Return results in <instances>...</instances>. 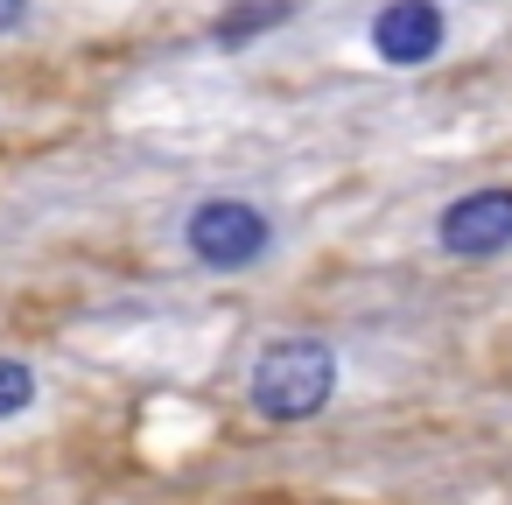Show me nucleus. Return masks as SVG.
<instances>
[{"mask_svg": "<svg viewBox=\"0 0 512 505\" xmlns=\"http://www.w3.org/2000/svg\"><path fill=\"white\" fill-rule=\"evenodd\" d=\"M295 15H302V0H239V8H225V15L211 22V43H218V50H253L260 36L288 29Z\"/></svg>", "mask_w": 512, "mask_h": 505, "instance_id": "obj_5", "label": "nucleus"}, {"mask_svg": "<svg viewBox=\"0 0 512 505\" xmlns=\"http://www.w3.org/2000/svg\"><path fill=\"white\" fill-rule=\"evenodd\" d=\"M36 400H43V372H36L22 351H0V428L22 421Z\"/></svg>", "mask_w": 512, "mask_h": 505, "instance_id": "obj_6", "label": "nucleus"}, {"mask_svg": "<svg viewBox=\"0 0 512 505\" xmlns=\"http://www.w3.org/2000/svg\"><path fill=\"white\" fill-rule=\"evenodd\" d=\"M435 246L449 260H498L512 253V183H484L463 190L435 211Z\"/></svg>", "mask_w": 512, "mask_h": 505, "instance_id": "obj_4", "label": "nucleus"}, {"mask_svg": "<svg viewBox=\"0 0 512 505\" xmlns=\"http://www.w3.org/2000/svg\"><path fill=\"white\" fill-rule=\"evenodd\" d=\"M274 239H281L274 211L253 204V197H239V190L197 197V204L183 211V253H190V267H204V274H253V267L274 253Z\"/></svg>", "mask_w": 512, "mask_h": 505, "instance_id": "obj_2", "label": "nucleus"}, {"mask_svg": "<svg viewBox=\"0 0 512 505\" xmlns=\"http://www.w3.org/2000/svg\"><path fill=\"white\" fill-rule=\"evenodd\" d=\"M365 50L386 71H428L449 50V8L442 0H386L365 22Z\"/></svg>", "mask_w": 512, "mask_h": 505, "instance_id": "obj_3", "label": "nucleus"}, {"mask_svg": "<svg viewBox=\"0 0 512 505\" xmlns=\"http://www.w3.org/2000/svg\"><path fill=\"white\" fill-rule=\"evenodd\" d=\"M337 379H344V365H337L330 337H274L246 365V407L274 428H302L337 400Z\"/></svg>", "mask_w": 512, "mask_h": 505, "instance_id": "obj_1", "label": "nucleus"}, {"mask_svg": "<svg viewBox=\"0 0 512 505\" xmlns=\"http://www.w3.org/2000/svg\"><path fill=\"white\" fill-rule=\"evenodd\" d=\"M36 8H43V0H0V43L22 36V29L36 22Z\"/></svg>", "mask_w": 512, "mask_h": 505, "instance_id": "obj_7", "label": "nucleus"}]
</instances>
